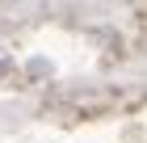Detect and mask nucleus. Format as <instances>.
I'll return each mask as SVG.
<instances>
[{"mask_svg":"<svg viewBox=\"0 0 147 143\" xmlns=\"http://www.w3.org/2000/svg\"><path fill=\"white\" fill-rule=\"evenodd\" d=\"M0 72H4V63H0Z\"/></svg>","mask_w":147,"mask_h":143,"instance_id":"obj_1","label":"nucleus"}]
</instances>
